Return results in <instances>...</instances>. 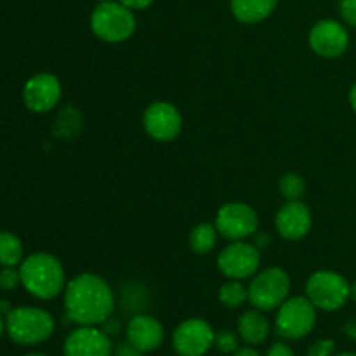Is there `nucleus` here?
<instances>
[{"label":"nucleus","mask_w":356,"mask_h":356,"mask_svg":"<svg viewBox=\"0 0 356 356\" xmlns=\"http://www.w3.org/2000/svg\"><path fill=\"white\" fill-rule=\"evenodd\" d=\"M65 356H113L111 337L97 325H76L63 344Z\"/></svg>","instance_id":"14"},{"label":"nucleus","mask_w":356,"mask_h":356,"mask_svg":"<svg viewBox=\"0 0 356 356\" xmlns=\"http://www.w3.org/2000/svg\"><path fill=\"white\" fill-rule=\"evenodd\" d=\"M125 336L132 346H136L143 353H149L162 346L165 339V330L155 316L138 313L129 320L125 327Z\"/></svg>","instance_id":"16"},{"label":"nucleus","mask_w":356,"mask_h":356,"mask_svg":"<svg viewBox=\"0 0 356 356\" xmlns=\"http://www.w3.org/2000/svg\"><path fill=\"white\" fill-rule=\"evenodd\" d=\"M21 285L33 298L51 301L65 292L66 273L61 261L49 252H35L19 264Z\"/></svg>","instance_id":"2"},{"label":"nucleus","mask_w":356,"mask_h":356,"mask_svg":"<svg viewBox=\"0 0 356 356\" xmlns=\"http://www.w3.org/2000/svg\"><path fill=\"white\" fill-rule=\"evenodd\" d=\"M336 343L332 339H318L308 348V356H334Z\"/></svg>","instance_id":"26"},{"label":"nucleus","mask_w":356,"mask_h":356,"mask_svg":"<svg viewBox=\"0 0 356 356\" xmlns=\"http://www.w3.org/2000/svg\"><path fill=\"white\" fill-rule=\"evenodd\" d=\"M334 356H356L355 353H350V351H344V353H339V355H334Z\"/></svg>","instance_id":"40"},{"label":"nucleus","mask_w":356,"mask_h":356,"mask_svg":"<svg viewBox=\"0 0 356 356\" xmlns=\"http://www.w3.org/2000/svg\"><path fill=\"white\" fill-rule=\"evenodd\" d=\"M266 356H296V353L287 343H284V341H278V343L271 344Z\"/></svg>","instance_id":"28"},{"label":"nucleus","mask_w":356,"mask_h":356,"mask_svg":"<svg viewBox=\"0 0 356 356\" xmlns=\"http://www.w3.org/2000/svg\"><path fill=\"white\" fill-rule=\"evenodd\" d=\"M316 325V308L306 296H294L277 309L275 329L287 341H299L309 336Z\"/></svg>","instance_id":"6"},{"label":"nucleus","mask_w":356,"mask_h":356,"mask_svg":"<svg viewBox=\"0 0 356 356\" xmlns=\"http://www.w3.org/2000/svg\"><path fill=\"white\" fill-rule=\"evenodd\" d=\"M348 101H350V106L353 108V111L356 113V82L353 83V87L350 89V94H348Z\"/></svg>","instance_id":"35"},{"label":"nucleus","mask_w":356,"mask_h":356,"mask_svg":"<svg viewBox=\"0 0 356 356\" xmlns=\"http://www.w3.org/2000/svg\"><path fill=\"white\" fill-rule=\"evenodd\" d=\"M232 356H261L259 351H256L254 348H238Z\"/></svg>","instance_id":"34"},{"label":"nucleus","mask_w":356,"mask_h":356,"mask_svg":"<svg viewBox=\"0 0 356 356\" xmlns=\"http://www.w3.org/2000/svg\"><path fill=\"white\" fill-rule=\"evenodd\" d=\"M219 232L216 228V225L212 222H200V225L193 226L188 235V247L193 250L195 254H204L212 252L218 245V240H219Z\"/></svg>","instance_id":"19"},{"label":"nucleus","mask_w":356,"mask_h":356,"mask_svg":"<svg viewBox=\"0 0 356 356\" xmlns=\"http://www.w3.org/2000/svg\"><path fill=\"white\" fill-rule=\"evenodd\" d=\"M339 13L344 23L356 28V0H339Z\"/></svg>","instance_id":"27"},{"label":"nucleus","mask_w":356,"mask_h":356,"mask_svg":"<svg viewBox=\"0 0 356 356\" xmlns=\"http://www.w3.org/2000/svg\"><path fill=\"white\" fill-rule=\"evenodd\" d=\"M6 320H3V316H2V313H0V337H2V334L6 332Z\"/></svg>","instance_id":"38"},{"label":"nucleus","mask_w":356,"mask_h":356,"mask_svg":"<svg viewBox=\"0 0 356 356\" xmlns=\"http://www.w3.org/2000/svg\"><path fill=\"white\" fill-rule=\"evenodd\" d=\"M143 127L153 141L170 143L183 131V115L169 101H153L145 108Z\"/></svg>","instance_id":"10"},{"label":"nucleus","mask_w":356,"mask_h":356,"mask_svg":"<svg viewBox=\"0 0 356 356\" xmlns=\"http://www.w3.org/2000/svg\"><path fill=\"white\" fill-rule=\"evenodd\" d=\"M236 332H238L240 339L249 346H259V344L266 343V339L270 337V320L264 316V312L261 309H247L236 322Z\"/></svg>","instance_id":"17"},{"label":"nucleus","mask_w":356,"mask_h":356,"mask_svg":"<svg viewBox=\"0 0 356 356\" xmlns=\"http://www.w3.org/2000/svg\"><path fill=\"white\" fill-rule=\"evenodd\" d=\"M89 26L94 37L106 44H122L136 33L138 19L134 10L125 7L118 0L99 2L92 9Z\"/></svg>","instance_id":"3"},{"label":"nucleus","mask_w":356,"mask_h":356,"mask_svg":"<svg viewBox=\"0 0 356 356\" xmlns=\"http://www.w3.org/2000/svg\"><path fill=\"white\" fill-rule=\"evenodd\" d=\"M63 97L61 80L54 73H37L23 87V103L33 113H47L59 104Z\"/></svg>","instance_id":"13"},{"label":"nucleus","mask_w":356,"mask_h":356,"mask_svg":"<svg viewBox=\"0 0 356 356\" xmlns=\"http://www.w3.org/2000/svg\"><path fill=\"white\" fill-rule=\"evenodd\" d=\"M24 356H49V355H45V353H38V351H35V353H28V355H24Z\"/></svg>","instance_id":"39"},{"label":"nucleus","mask_w":356,"mask_h":356,"mask_svg":"<svg viewBox=\"0 0 356 356\" xmlns=\"http://www.w3.org/2000/svg\"><path fill=\"white\" fill-rule=\"evenodd\" d=\"M96 2L97 3H99V2H108V0H96Z\"/></svg>","instance_id":"41"},{"label":"nucleus","mask_w":356,"mask_h":356,"mask_svg":"<svg viewBox=\"0 0 356 356\" xmlns=\"http://www.w3.org/2000/svg\"><path fill=\"white\" fill-rule=\"evenodd\" d=\"M6 329L10 339L21 346L42 344L54 332V318L51 313L37 306L14 308L6 316Z\"/></svg>","instance_id":"4"},{"label":"nucleus","mask_w":356,"mask_h":356,"mask_svg":"<svg viewBox=\"0 0 356 356\" xmlns=\"http://www.w3.org/2000/svg\"><path fill=\"white\" fill-rule=\"evenodd\" d=\"M308 44L309 49L320 58L336 59L341 58L350 47V33L343 23L325 17L312 26Z\"/></svg>","instance_id":"12"},{"label":"nucleus","mask_w":356,"mask_h":356,"mask_svg":"<svg viewBox=\"0 0 356 356\" xmlns=\"http://www.w3.org/2000/svg\"><path fill=\"white\" fill-rule=\"evenodd\" d=\"M218 270L228 280H247L261 270V250L247 240L229 242L218 256Z\"/></svg>","instance_id":"9"},{"label":"nucleus","mask_w":356,"mask_h":356,"mask_svg":"<svg viewBox=\"0 0 356 356\" xmlns=\"http://www.w3.org/2000/svg\"><path fill=\"white\" fill-rule=\"evenodd\" d=\"M14 308H10V305H9V301H0V313H2V315H9L10 312H13Z\"/></svg>","instance_id":"36"},{"label":"nucleus","mask_w":356,"mask_h":356,"mask_svg":"<svg viewBox=\"0 0 356 356\" xmlns=\"http://www.w3.org/2000/svg\"><path fill=\"white\" fill-rule=\"evenodd\" d=\"M216 330L204 318H188L172 332V348L177 356H204L214 346Z\"/></svg>","instance_id":"11"},{"label":"nucleus","mask_w":356,"mask_h":356,"mask_svg":"<svg viewBox=\"0 0 356 356\" xmlns=\"http://www.w3.org/2000/svg\"><path fill=\"white\" fill-rule=\"evenodd\" d=\"M214 225L219 235L229 242L247 240L259 232V214L245 202H228L216 212Z\"/></svg>","instance_id":"8"},{"label":"nucleus","mask_w":356,"mask_h":356,"mask_svg":"<svg viewBox=\"0 0 356 356\" xmlns=\"http://www.w3.org/2000/svg\"><path fill=\"white\" fill-rule=\"evenodd\" d=\"M118 2L120 3H124L125 7H129V9L131 10H145V9H148L149 6H152L153 2H155V0H118Z\"/></svg>","instance_id":"31"},{"label":"nucleus","mask_w":356,"mask_h":356,"mask_svg":"<svg viewBox=\"0 0 356 356\" xmlns=\"http://www.w3.org/2000/svg\"><path fill=\"white\" fill-rule=\"evenodd\" d=\"M344 334H346L351 341H356V320H350V322L344 325Z\"/></svg>","instance_id":"33"},{"label":"nucleus","mask_w":356,"mask_h":356,"mask_svg":"<svg viewBox=\"0 0 356 356\" xmlns=\"http://www.w3.org/2000/svg\"><path fill=\"white\" fill-rule=\"evenodd\" d=\"M82 125L83 117L80 115V111L75 110V106H65V110L59 111L58 120L54 124V132L58 138L68 139L75 136L82 129Z\"/></svg>","instance_id":"22"},{"label":"nucleus","mask_w":356,"mask_h":356,"mask_svg":"<svg viewBox=\"0 0 356 356\" xmlns=\"http://www.w3.org/2000/svg\"><path fill=\"white\" fill-rule=\"evenodd\" d=\"M291 275L280 266H270L259 270L249 285V301L261 312H273L282 302L291 298Z\"/></svg>","instance_id":"5"},{"label":"nucleus","mask_w":356,"mask_h":356,"mask_svg":"<svg viewBox=\"0 0 356 356\" xmlns=\"http://www.w3.org/2000/svg\"><path fill=\"white\" fill-rule=\"evenodd\" d=\"M238 332H233L229 329H222L216 332L214 348L222 355H233L238 350Z\"/></svg>","instance_id":"24"},{"label":"nucleus","mask_w":356,"mask_h":356,"mask_svg":"<svg viewBox=\"0 0 356 356\" xmlns=\"http://www.w3.org/2000/svg\"><path fill=\"white\" fill-rule=\"evenodd\" d=\"M252 243L259 250H266L268 247L271 245V235L268 232H257L256 235L252 236Z\"/></svg>","instance_id":"30"},{"label":"nucleus","mask_w":356,"mask_h":356,"mask_svg":"<svg viewBox=\"0 0 356 356\" xmlns=\"http://www.w3.org/2000/svg\"><path fill=\"white\" fill-rule=\"evenodd\" d=\"M350 299H353V301L356 302V282L350 284Z\"/></svg>","instance_id":"37"},{"label":"nucleus","mask_w":356,"mask_h":356,"mask_svg":"<svg viewBox=\"0 0 356 356\" xmlns=\"http://www.w3.org/2000/svg\"><path fill=\"white\" fill-rule=\"evenodd\" d=\"M275 228L284 240L298 242L309 235L313 228V214L302 200L285 202L275 216Z\"/></svg>","instance_id":"15"},{"label":"nucleus","mask_w":356,"mask_h":356,"mask_svg":"<svg viewBox=\"0 0 356 356\" xmlns=\"http://www.w3.org/2000/svg\"><path fill=\"white\" fill-rule=\"evenodd\" d=\"M65 312L76 325H101L115 309V294L103 277L79 273L65 287Z\"/></svg>","instance_id":"1"},{"label":"nucleus","mask_w":356,"mask_h":356,"mask_svg":"<svg viewBox=\"0 0 356 356\" xmlns=\"http://www.w3.org/2000/svg\"><path fill=\"white\" fill-rule=\"evenodd\" d=\"M101 329H103L110 337L117 336V334L120 332V322H118L117 318H113V316H110V318L104 320V322L101 323Z\"/></svg>","instance_id":"32"},{"label":"nucleus","mask_w":356,"mask_h":356,"mask_svg":"<svg viewBox=\"0 0 356 356\" xmlns=\"http://www.w3.org/2000/svg\"><path fill=\"white\" fill-rule=\"evenodd\" d=\"M218 298L221 305H225L226 308H242L249 301V287H245L242 280H226L219 287Z\"/></svg>","instance_id":"21"},{"label":"nucleus","mask_w":356,"mask_h":356,"mask_svg":"<svg viewBox=\"0 0 356 356\" xmlns=\"http://www.w3.org/2000/svg\"><path fill=\"white\" fill-rule=\"evenodd\" d=\"M278 0H229L233 17L243 24H257L273 14Z\"/></svg>","instance_id":"18"},{"label":"nucleus","mask_w":356,"mask_h":356,"mask_svg":"<svg viewBox=\"0 0 356 356\" xmlns=\"http://www.w3.org/2000/svg\"><path fill=\"white\" fill-rule=\"evenodd\" d=\"M278 190L285 202L301 200L306 193V181L298 172H285L278 181Z\"/></svg>","instance_id":"23"},{"label":"nucleus","mask_w":356,"mask_h":356,"mask_svg":"<svg viewBox=\"0 0 356 356\" xmlns=\"http://www.w3.org/2000/svg\"><path fill=\"white\" fill-rule=\"evenodd\" d=\"M21 284L19 270L13 266H6L0 271V289L2 291H14Z\"/></svg>","instance_id":"25"},{"label":"nucleus","mask_w":356,"mask_h":356,"mask_svg":"<svg viewBox=\"0 0 356 356\" xmlns=\"http://www.w3.org/2000/svg\"><path fill=\"white\" fill-rule=\"evenodd\" d=\"M306 298L322 312H337L350 299V282L332 270H318L306 282Z\"/></svg>","instance_id":"7"},{"label":"nucleus","mask_w":356,"mask_h":356,"mask_svg":"<svg viewBox=\"0 0 356 356\" xmlns=\"http://www.w3.org/2000/svg\"><path fill=\"white\" fill-rule=\"evenodd\" d=\"M113 356H145V353L139 351L136 346H132L127 341V343L118 344L117 350H113Z\"/></svg>","instance_id":"29"},{"label":"nucleus","mask_w":356,"mask_h":356,"mask_svg":"<svg viewBox=\"0 0 356 356\" xmlns=\"http://www.w3.org/2000/svg\"><path fill=\"white\" fill-rule=\"evenodd\" d=\"M23 263V242L10 232H0V264L3 268Z\"/></svg>","instance_id":"20"}]
</instances>
